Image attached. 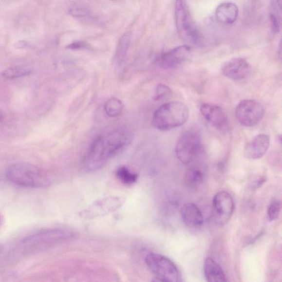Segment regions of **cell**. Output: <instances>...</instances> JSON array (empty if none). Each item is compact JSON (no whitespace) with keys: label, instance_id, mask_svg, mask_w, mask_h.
Segmentation results:
<instances>
[{"label":"cell","instance_id":"20","mask_svg":"<svg viewBox=\"0 0 282 282\" xmlns=\"http://www.w3.org/2000/svg\"><path fill=\"white\" fill-rule=\"evenodd\" d=\"M130 41H131V34L126 33L121 37L117 44L116 52V59L119 65H122L127 56Z\"/></svg>","mask_w":282,"mask_h":282},{"label":"cell","instance_id":"2","mask_svg":"<svg viewBox=\"0 0 282 282\" xmlns=\"http://www.w3.org/2000/svg\"><path fill=\"white\" fill-rule=\"evenodd\" d=\"M6 176L12 184L26 188H45L50 184V180L45 171L27 162L17 163L8 167Z\"/></svg>","mask_w":282,"mask_h":282},{"label":"cell","instance_id":"26","mask_svg":"<svg viewBox=\"0 0 282 282\" xmlns=\"http://www.w3.org/2000/svg\"><path fill=\"white\" fill-rule=\"evenodd\" d=\"M85 47H87L86 44H83V43H79V42H77V43H75L72 44H70L68 46H67V48L71 49H77L80 48H84Z\"/></svg>","mask_w":282,"mask_h":282},{"label":"cell","instance_id":"11","mask_svg":"<svg viewBox=\"0 0 282 282\" xmlns=\"http://www.w3.org/2000/svg\"><path fill=\"white\" fill-rule=\"evenodd\" d=\"M191 53L190 46H178L169 52L162 54L158 58L157 62L164 69H175L186 61L190 57Z\"/></svg>","mask_w":282,"mask_h":282},{"label":"cell","instance_id":"23","mask_svg":"<svg viewBox=\"0 0 282 282\" xmlns=\"http://www.w3.org/2000/svg\"><path fill=\"white\" fill-rule=\"evenodd\" d=\"M117 178L126 185H131L137 182L138 175L130 171L127 167H120L116 171Z\"/></svg>","mask_w":282,"mask_h":282},{"label":"cell","instance_id":"18","mask_svg":"<svg viewBox=\"0 0 282 282\" xmlns=\"http://www.w3.org/2000/svg\"><path fill=\"white\" fill-rule=\"evenodd\" d=\"M205 175L197 168H191L185 172L184 183L188 188H196L204 182Z\"/></svg>","mask_w":282,"mask_h":282},{"label":"cell","instance_id":"25","mask_svg":"<svg viewBox=\"0 0 282 282\" xmlns=\"http://www.w3.org/2000/svg\"><path fill=\"white\" fill-rule=\"evenodd\" d=\"M171 94L170 88L164 84H159L155 90L154 99L160 100L169 96Z\"/></svg>","mask_w":282,"mask_h":282},{"label":"cell","instance_id":"1","mask_svg":"<svg viewBox=\"0 0 282 282\" xmlns=\"http://www.w3.org/2000/svg\"><path fill=\"white\" fill-rule=\"evenodd\" d=\"M132 134L127 129H117L96 138L90 147L86 159V169H100L109 160L132 140Z\"/></svg>","mask_w":282,"mask_h":282},{"label":"cell","instance_id":"4","mask_svg":"<svg viewBox=\"0 0 282 282\" xmlns=\"http://www.w3.org/2000/svg\"><path fill=\"white\" fill-rule=\"evenodd\" d=\"M175 19L179 35L186 43L199 45L202 37L193 20L186 1H177L175 3Z\"/></svg>","mask_w":282,"mask_h":282},{"label":"cell","instance_id":"6","mask_svg":"<svg viewBox=\"0 0 282 282\" xmlns=\"http://www.w3.org/2000/svg\"><path fill=\"white\" fill-rule=\"evenodd\" d=\"M147 266L159 278L167 282H180V274L177 267L167 257L150 253L145 258Z\"/></svg>","mask_w":282,"mask_h":282},{"label":"cell","instance_id":"9","mask_svg":"<svg viewBox=\"0 0 282 282\" xmlns=\"http://www.w3.org/2000/svg\"><path fill=\"white\" fill-rule=\"evenodd\" d=\"M125 202L124 198L111 196L96 201L89 207L80 213L81 217L93 218L106 215L115 211L123 206Z\"/></svg>","mask_w":282,"mask_h":282},{"label":"cell","instance_id":"19","mask_svg":"<svg viewBox=\"0 0 282 282\" xmlns=\"http://www.w3.org/2000/svg\"><path fill=\"white\" fill-rule=\"evenodd\" d=\"M282 1H272L271 5L270 20L272 31L278 33L280 31L282 22Z\"/></svg>","mask_w":282,"mask_h":282},{"label":"cell","instance_id":"13","mask_svg":"<svg viewBox=\"0 0 282 282\" xmlns=\"http://www.w3.org/2000/svg\"><path fill=\"white\" fill-rule=\"evenodd\" d=\"M201 115L213 127L221 130L228 128V123L225 113L218 105L205 103L200 108Z\"/></svg>","mask_w":282,"mask_h":282},{"label":"cell","instance_id":"24","mask_svg":"<svg viewBox=\"0 0 282 282\" xmlns=\"http://www.w3.org/2000/svg\"><path fill=\"white\" fill-rule=\"evenodd\" d=\"M281 210V202L280 201H273L269 205L267 214L269 220L273 221L279 217Z\"/></svg>","mask_w":282,"mask_h":282},{"label":"cell","instance_id":"14","mask_svg":"<svg viewBox=\"0 0 282 282\" xmlns=\"http://www.w3.org/2000/svg\"><path fill=\"white\" fill-rule=\"evenodd\" d=\"M269 146V136L267 134H260L246 144L244 153L250 159H259L266 154Z\"/></svg>","mask_w":282,"mask_h":282},{"label":"cell","instance_id":"3","mask_svg":"<svg viewBox=\"0 0 282 282\" xmlns=\"http://www.w3.org/2000/svg\"><path fill=\"white\" fill-rule=\"evenodd\" d=\"M188 109L180 102L164 104L154 113L151 124L155 129L168 131L184 125L188 120Z\"/></svg>","mask_w":282,"mask_h":282},{"label":"cell","instance_id":"27","mask_svg":"<svg viewBox=\"0 0 282 282\" xmlns=\"http://www.w3.org/2000/svg\"><path fill=\"white\" fill-rule=\"evenodd\" d=\"M16 47L19 49L24 48L26 47L27 44L26 42L24 41H19L18 43H16Z\"/></svg>","mask_w":282,"mask_h":282},{"label":"cell","instance_id":"16","mask_svg":"<svg viewBox=\"0 0 282 282\" xmlns=\"http://www.w3.org/2000/svg\"><path fill=\"white\" fill-rule=\"evenodd\" d=\"M239 8L236 4L231 2H225L216 8V19L218 22L223 24H231L237 19Z\"/></svg>","mask_w":282,"mask_h":282},{"label":"cell","instance_id":"30","mask_svg":"<svg viewBox=\"0 0 282 282\" xmlns=\"http://www.w3.org/2000/svg\"><path fill=\"white\" fill-rule=\"evenodd\" d=\"M3 119V116L1 113L0 112V122L2 121Z\"/></svg>","mask_w":282,"mask_h":282},{"label":"cell","instance_id":"21","mask_svg":"<svg viewBox=\"0 0 282 282\" xmlns=\"http://www.w3.org/2000/svg\"><path fill=\"white\" fill-rule=\"evenodd\" d=\"M124 109V104L117 98L109 99L104 105V111L107 115L112 117L119 116Z\"/></svg>","mask_w":282,"mask_h":282},{"label":"cell","instance_id":"7","mask_svg":"<svg viewBox=\"0 0 282 282\" xmlns=\"http://www.w3.org/2000/svg\"><path fill=\"white\" fill-rule=\"evenodd\" d=\"M201 150V141L199 134L188 132L179 139L175 148L176 157L184 165L190 164Z\"/></svg>","mask_w":282,"mask_h":282},{"label":"cell","instance_id":"12","mask_svg":"<svg viewBox=\"0 0 282 282\" xmlns=\"http://www.w3.org/2000/svg\"><path fill=\"white\" fill-rule=\"evenodd\" d=\"M221 70L226 77L233 81H241L250 73V66L244 58L235 57L225 62Z\"/></svg>","mask_w":282,"mask_h":282},{"label":"cell","instance_id":"15","mask_svg":"<svg viewBox=\"0 0 282 282\" xmlns=\"http://www.w3.org/2000/svg\"><path fill=\"white\" fill-rule=\"evenodd\" d=\"M185 225L190 228H198L204 224V216L198 206L193 203L185 204L181 209Z\"/></svg>","mask_w":282,"mask_h":282},{"label":"cell","instance_id":"29","mask_svg":"<svg viewBox=\"0 0 282 282\" xmlns=\"http://www.w3.org/2000/svg\"><path fill=\"white\" fill-rule=\"evenodd\" d=\"M3 250V245L1 243H0V254H1Z\"/></svg>","mask_w":282,"mask_h":282},{"label":"cell","instance_id":"10","mask_svg":"<svg viewBox=\"0 0 282 282\" xmlns=\"http://www.w3.org/2000/svg\"><path fill=\"white\" fill-rule=\"evenodd\" d=\"M213 207L218 223L220 225H225L229 220L234 212L233 198L226 191L219 192L213 197Z\"/></svg>","mask_w":282,"mask_h":282},{"label":"cell","instance_id":"17","mask_svg":"<svg viewBox=\"0 0 282 282\" xmlns=\"http://www.w3.org/2000/svg\"><path fill=\"white\" fill-rule=\"evenodd\" d=\"M204 271L207 282H228L221 267L212 258L206 259Z\"/></svg>","mask_w":282,"mask_h":282},{"label":"cell","instance_id":"8","mask_svg":"<svg viewBox=\"0 0 282 282\" xmlns=\"http://www.w3.org/2000/svg\"><path fill=\"white\" fill-rule=\"evenodd\" d=\"M264 113L263 105L252 99L241 101L235 109V116L239 123L247 128L253 127L258 124L263 119Z\"/></svg>","mask_w":282,"mask_h":282},{"label":"cell","instance_id":"22","mask_svg":"<svg viewBox=\"0 0 282 282\" xmlns=\"http://www.w3.org/2000/svg\"><path fill=\"white\" fill-rule=\"evenodd\" d=\"M32 72L30 67L26 66H17L10 67L3 71L2 75L6 78L14 79L29 75Z\"/></svg>","mask_w":282,"mask_h":282},{"label":"cell","instance_id":"28","mask_svg":"<svg viewBox=\"0 0 282 282\" xmlns=\"http://www.w3.org/2000/svg\"><path fill=\"white\" fill-rule=\"evenodd\" d=\"M151 282H167L161 279H159V278H157V279H155L151 281Z\"/></svg>","mask_w":282,"mask_h":282},{"label":"cell","instance_id":"5","mask_svg":"<svg viewBox=\"0 0 282 282\" xmlns=\"http://www.w3.org/2000/svg\"><path fill=\"white\" fill-rule=\"evenodd\" d=\"M73 237L69 230L63 229H49L29 235L23 239L22 245L27 249H38L54 245Z\"/></svg>","mask_w":282,"mask_h":282}]
</instances>
